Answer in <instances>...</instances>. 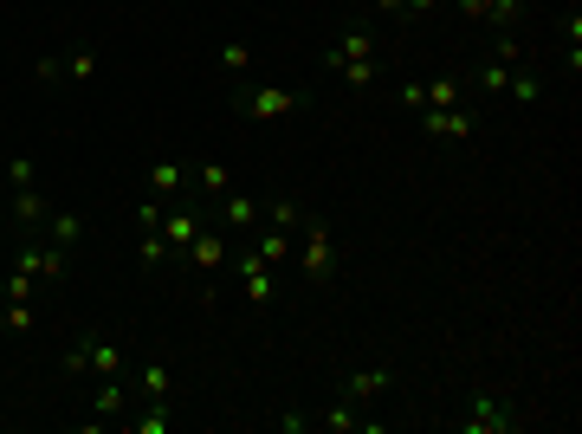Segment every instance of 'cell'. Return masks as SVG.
Listing matches in <instances>:
<instances>
[{
	"label": "cell",
	"mask_w": 582,
	"mask_h": 434,
	"mask_svg": "<svg viewBox=\"0 0 582 434\" xmlns=\"http://www.w3.org/2000/svg\"><path fill=\"white\" fill-rule=\"evenodd\" d=\"M324 65H330V72H337L350 91H369V85H376V46H369V33H356V26H343V33L330 39Z\"/></svg>",
	"instance_id": "obj_1"
},
{
	"label": "cell",
	"mask_w": 582,
	"mask_h": 434,
	"mask_svg": "<svg viewBox=\"0 0 582 434\" xmlns=\"http://www.w3.org/2000/svg\"><path fill=\"white\" fill-rule=\"evenodd\" d=\"M298 273L311 279V286H324L330 273H337V234H330V221H317V214H304V227H298Z\"/></svg>",
	"instance_id": "obj_2"
},
{
	"label": "cell",
	"mask_w": 582,
	"mask_h": 434,
	"mask_svg": "<svg viewBox=\"0 0 582 434\" xmlns=\"http://www.w3.org/2000/svg\"><path fill=\"white\" fill-rule=\"evenodd\" d=\"M123 363H130V350H123V337H78L72 350H65V376H123Z\"/></svg>",
	"instance_id": "obj_3"
},
{
	"label": "cell",
	"mask_w": 582,
	"mask_h": 434,
	"mask_svg": "<svg viewBox=\"0 0 582 434\" xmlns=\"http://www.w3.org/2000/svg\"><path fill=\"white\" fill-rule=\"evenodd\" d=\"M518 402L511 396H492V389H479L473 402H466V415H460V428L466 434H518Z\"/></svg>",
	"instance_id": "obj_4"
},
{
	"label": "cell",
	"mask_w": 582,
	"mask_h": 434,
	"mask_svg": "<svg viewBox=\"0 0 582 434\" xmlns=\"http://www.w3.org/2000/svg\"><path fill=\"white\" fill-rule=\"evenodd\" d=\"M13 266H20V273H33L39 286H59V279H65V266H72V253H59L52 240H26Z\"/></svg>",
	"instance_id": "obj_5"
},
{
	"label": "cell",
	"mask_w": 582,
	"mask_h": 434,
	"mask_svg": "<svg viewBox=\"0 0 582 434\" xmlns=\"http://www.w3.org/2000/svg\"><path fill=\"white\" fill-rule=\"evenodd\" d=\"M421 130H427L434 143H473L479 117L466 111V104H447V111H421Z\"/></svg>",
	"instance_id": "obj_6"
},
{
	"label": "cell",
	"mask_w": 582,
	"mask_h": 434,
	"mask_svg": "<svg viewBox=\"0 0 582 434\" xmlns=\"http://www.w3.org/2000/svg\"><path fill=\"white\" fill-rule=\"evenodd\" d=\"M240 111L253 117V124H279V117H291V111H298V98H291L285 85H253V91L240 98Z\"/></svg>",
	"instance_id": "obj_7"
},
{
	"label": "cell",
	"mask_w": 582,
	"mask_h": 434,
	"mask_svg": "<svg viewBox=\"0 0 582 434\" xmlns=\"http://www.w3.org/2000/svg\"><path fill=\"white\" fill-rule=\"evenodd\" d=\"M214 208H220V227H227V234H253L259 214H266V208H259V195H246V188H227Z\"/></svg>",
	"instance_id": "obj_8"
},
{
	"label": "cell",
	"mask_w": 582,
	"mask_h": 434,
	"mask_svg": "<svg viewBox=\"0 0 582 434\" xmlns=\"http://www.w3.org/2000/svg\"><path fill=\"white\" fill-rule=\"evenodd\" d=\"M201 227H207V221L188 208V201H169V208H162V240H169V253H188Z\"/></svg>",
	"instance_id": "obj_9"
},
{
	"label": "cell",
	"mask_w": 582,
	"mask_h": 434,
	"mask_svg": "<svg viewBox=\"0 0 582 434\" xmlns=\"http://www.w3.org/2000/svg\"><path fill=\"white\" fill-rule=\"evenodd\" d=\"M227 253H233L227 227H201V234H194V247L182 253V260H188V266H201V273H220V266H227Z\"/></svg>",
	"instance_id": "obj_10"
},
{
	"label": "cell",
	"mask_w": 582,
	"mask_h": 434,
	"mask_svg": "<svg viewBox=\"0 0 582 434\" xmlns=\"http://www.w3.org/2000/svg\"><path fill=\"white\" fill-rule=\"evenodd\" d=\"M388 389H395V370H388V363H376V370H356V376H343V396H350V402H363V409H369V402H382Z\"/></svg>",
	"instance_id": "obj_11"
},
{
	"label": "cell",
	"mask_w": 582,
	"mask_h": 434,
	"mask_svg": "<svg viewBox=\"0 0 582 434\" xmlns=\"http://www.w3.org/2000/svg\"><path fill=\"white\" fill-rule=\"evenodd\" d=\"M233 266H240V286H246V298H253L259 311H266L272 298H279V286H272V266L259 260V253H240V260H233Z\"/></svg>",
	"instance_id": "obj_12"
},
{
	"label": "cell",
	"mask_w": 582,
	"mask_h": 434,
	"mask_svg": "<svg viewBox=\"0 0 582 434\" xmlns=\"http://www.w3.org/2000/svg\"><path fill=\"white\" fill-rule=\"evenodd\" d=\"M311 422L324 428V434H363V428H376V422H363V402H350V396H337L324 415H311Z\"/></svg>",
	"instance_id": "obj_13"
},
{
	"label": "cell",
	"mask_w": 582,
	"mask_h": 434,
	"mask_svg": "<svg viewBox=\"0 0 582 434\" xmlns=\"http://www.w3.org/2000/svg\"><path fill=\"white\" fill-rule=\"evenodd\" d=\"M194 188V169H182V162H156V169H149V195L156 201H182Z\"/></svg>",
	"instance_id": "obj_14"
},
{
	"label": "cell",
	"mask_w": 582,
	"mask_h": 434,
	"mask_svg": "<svg viewBox=\"0 0 582 434\" xmlns=\"http://www.w3.org/2000/svg\"><path fill=\"white\" fill-rule=\"evenodd\" d=\"M46 234H52V247H59V253H72L78 240H85V214H78V208H52L46 214Z\"/></svg>",
	"instance_id": "obj_15"
},
{
	"label": "cell",
	"mask_w": 582,
	"mask_h": 434,
	"mask_svg": "<svg viewBox=\"0 0 582 434\" xmlns=\"http://www.w3.org/2000/svg\"><path fill=\"white\" fill-rule=\"evenodd\" d=\"M291 247H298V234H285V227H253V253H259V260H266V266H279V260H291Z\"/></svg>",
	"instance_id": "obj_16"
},
{
	"label": "cell",
	"mask_w": 582,
	"mask_h": 434,
	"mask_svg": "<svg viewBox=\"0 0 582 434\" xmlns=\"http://www.w3.org/2000/svg\"><path fill=\"white\" fill-rule=\"evenodd\" d=\"M46 214H52V201L39 188H13V221L20 227H46Z\"/></svg>",
	"instance_id": "obj_17"
},
{
	"label": "cell",
	"mask_w": 582,
	"mask_h": 434,
	"mask_svg": "<svg viewBox=\"0 0 582 434\" xmlns=\"http://www.w3.org/2000/svg\"><path fill=\"white\" fill-rule=\"evenodd\" d=\"M136 389H143L149 402H169L175 396V370L169 363H143V370H136Z\"/></svg>",
	"instance_id": "obj_18"
},
{
	"label": "cell",
	"mask_w": 582,
	"mask_h": 434,
	"mask_svg": "<svg viewBox=\"0 0 582 434\" xmlns=\"http://www.w3.org/2000/svg\"><path fill=\"white\" fill-rule=\"evenodd\" d=\"M175 253H169V240H162V227H149V234H136V266L143 273H156V266H169Z\"/></svg>",
	"instance_id": "obj_19"
},
{
	"label": "cell",
	"mask_w": 582,
	"mask_h": 434,
	"mask_svg": "<svg viewBox=\"0 0 582 434\" xmlns=\"http://www.w3.org/2000/svg\"><path fill=\"white\" fill-rule=\"evenodd\" d=\"M511 72H518V65H511V59H498V52H492V59L479 65V91H485V98H505Z\"/></svg>",
	"instance_id": "obj_20"
},
{
	"label": "cell",
	"mask_w": 582,
	"mask_h": 434,
	"mask_svg": "<svg viewBox=\"0 0 582 434\" xmlns=\"http://www.w3.org/2000/svg\"><path fill=\"white\" fill-rule=\"evenodd\" d=\"M123 402H130V396H123L117 376H97V402H91V415H104V422H110V415H123Z\"/></svg>",
	"instance_id": "obj_21"
},
{
	"label": "cell",
	"mask_w": 582,
	"mask_h": 434,
	"mask_svg": "<svg viewBox=\"0 0 582 434\" xmlns=\"http://www.w3.org/2000/svg\"><path fill=\"white\" fill-rule=\"evenodd\" d=\"M266 221H272V227H285V234H298V227H304V201H291V195L266 201Z\"/></svg>",
	"instance_id": "obj_22"
},
{
	"label": "cell",
	"mask_w": 582,
	"mask_h": 434,
	"mask_svg": "<svg viewBox=\"0 0 582 434\" xmlns=\"http://www.w3.org/2000/svg\"><path fill=\"white\" fill-rule=\"evenodd\" d=\"M518 20H524V0H485V26L492 33H511Z\"/></svg>",
	"instance_id": "obj_23"
},
{
	"label": "cell",
	"mask_w": 582,
	"mask_h": 434,
	"mask_svg": "<svg viewBox=\"0 0 582 434\" xmlns=\"http://www.w3.org/2000/svg\"><path fill=\"white\" fill-rule=\"evenodd\" d=\"M194 188H201L207 201H220L233 188V169H220V162H207V169H194Z\"/></svg>",
	"instance_id": "obj_24"
},
{
	"label": "cell",
	"mask_w": 582,
	"mask_h": 434,
	"mask_svg": "<svg viewBox=\"0 0 582 434\" xmlns=\"http://www.w3.org/2000/svg\"><path fill=\"white\" fill-rule=\"evenodd\" d=\"M130 428H136V434H169V428H175V409H169V402H149V409L136 415Z\"/></svg>",
	"instance_id": "obj_25"
},
{
	"label": "cell",
	"mask_w": 582,
	"mask_h": 434,
	"mask_svg": "<svg viewBox=\"0 0 582 434\" xmlns=\"http://www.w3.org/2000/svg\"><path fill=\"white\" fill-rule=\"evenodd\" d=\"M460 98H466L460 78H434V85H427V104H421V111H447V104H460Z\"/></svg>",
	"instance_id": "obj_26"
},
{
	"label": "cell",
	"mask_w": 582,
	"mask_h": 434,
	"mask_svg": "<svg viewBox=\"0 0 582 434\" xmlns=\"http://www.w3.org/2000/svg\"><path fill=\"white\" fill-rule=\"evenodd\" d=\"M505 98H511V104H537V98H544V78H537V72H511Z\"/></svg>",
	"instance_id": "obj_27"
},
{
	"label": "cell",
	"mask_w": 582,
	"mask_h": 434,
	"mask_svg": "<svg viewBox=\"0 0 582 434\" xmlns=\"http://www.w3.org/2000/svg\"><path fill=\"white\" fill-rule=\"evenodd\" d=\"M65 78H78V85L97 78V52L91 46H72V52H65Z\"/></svg>",
	"instance_id": "obj_28"
},
{
	"label": "cell",
	"mask_w": 582,
	"mask_h": 434,
	"mask_svg": "<svg viewBox=\"0 0 582 434\" xmlns=\"http://www.w3.org/2000/svg\"><path fill=\"white\" fill-rule=\"evenodd\" d=\"M246 65H253V46H246V39H227V46H220V72H233V78H240Z\"/></svg>",
	"instance_id": "obj_29"
},
{
	"label": "cell",
	"mask_w": 582,
	"mask_h": 434,
	"mask_svg": "<svg viewBox=\"0 0 582 434\" xmlns=\"http://www.w3.org/2000/svg\"><path fill=\"white\" fill-rule=\"evenodd\" d=\"M33 292H39V279L13 266V273H7V305H33Z\"/></svg>",
	"instance_id": "obj_30"
},
{
	"label": "cell",
	"mask_w": 582,
	"mask_h": 434,
	"mask_svg": "<svg viewBox=\"0 0 582 434\" xmlns=\"http://www.w3.org/2000/svg\"><path fill=\"white\" fill-rule=\"evenodd\" d=\"M162 208H169V201H156V195H149V201H136V208H130L136 234H149V227H162Z\"/></svg>",
	"instance_id": "obj_31"
},
{
	"label": "cell",
	"mask_w": 582,
	"mask_h": 434,
	"mask_svg": "<svg viewBox=\"0 0 582 434\" xmlns=\"http://www.w3.org/2000/svg\"><path fill=\"white\" fill-rule=\"evenodd\" d=\"M33 182H39V162L33 156H13L7 162V188H33Z\"/></svg>",
	"instance_id": "obj_32"
},
{
	"label": "cell",
	"mask_w": 582,
	"mask_h": 434,
	"mask_svg": "<svg viewBox=\"0 0 582 434\" xmlns=\"http://www.w3.org/2000/svg\"><path fill=\"white\" fill-rule=\"evenodd\" d=\"M33 324H39L33 305H7V331H13V337H33Z\"/></svg>",
	"instance_id": "obj_33"
},
{
	"label": "cell",
	"mask_w": 582,
	"mask_h": 434,
	"mask_svg": "<svg viewBox=\"0 0 582 434\" xmlns=\"http://www.w3.org/2000/svg\"><path fill=\"white\" fill-rule=\"evenodd\" d=\"M272 428H279V434H304V428H317V422L304 409H279V415H272Z\"/></svg>",
	"instance_id": "obj_34"
},
{
	"label": "cell",
	"mask_w": 582,
	"mask_h": 434,
	"mask_svg": "<svg viewBox=\"0 0 582 434\" xmlns=\"http://www.w3.org/2000/svg\"><path fill=\"white\" fill-rule=\"evenodd\" d=\"M33 78H46V85H52V78H65V59H59V52H46V59L33 65Z\"/></svg>",
	"instance_id": "obj_35"
},
{
	"label": "cell",
	"mask_w": 582,
	"mask_h": 434,
	"mask_svg": "<svg viewBox=\"0 0 582 434\" xmlns=\"http://www.w3.org/2000/svg\"><path fill=\"white\" fill-rule=\"evenodd\" d=\"M460 7V20H485V0H453Z\"/></svg>",
	"instance_id": "obj_36"
},
{
	"label": "cell",
	"mask_w": 582,
	"mask_h": 434,
	"mask_svg": "<svg viewBox=\"0 0 582 434\" xmlns=\"http://www.w3.org/2000/svg\"><path fill=\"white\" fill-rule=\"evenodd\" d=\"M376 7H382V13H408V0H376Z\"/></svg>",
	"instance_id": "obj_37"
}]
</instances>
